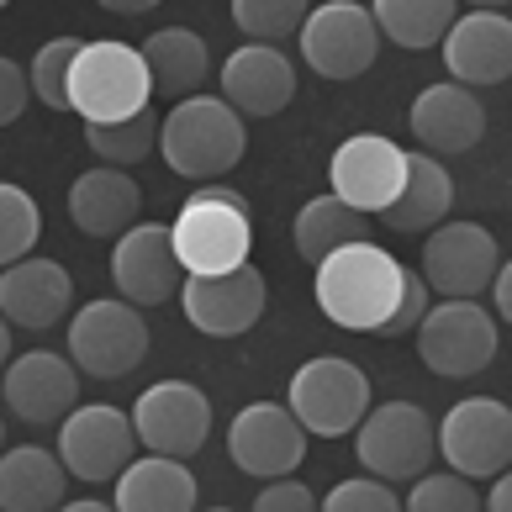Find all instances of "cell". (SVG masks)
Masks as SVG:
<instances>
[{
  "mask_svg": "<svg viewBox=\"0 0 512 512\" xmlns=\"http://www.w3.org/2000/svg\"><path fill=\"white\" fill-rule=\"evenodd\" d=\"M312 296H317V312L338 322V328L386 333V322L407 296V264L370 238L344 243L312 270Z\"/></svg>",
  "mask_w": 512,
  "mask_h": 512,
  "instance_id": "cell-1",
  "label": "cell"
},
{
  "mask_svg": "<svg viewBox=\"0 0 512 512\" xmlns=\"http://www.w3.org/2000/svg\"><path fill=\"white\" fill-rule=\"evenodd\" d=\"M159 154L191 185H212L227 169H238V159L249 154V127L243 111L227 96H185L164 111L159 132Z\"/></svg>",
  "mask_w": 512,
  "mask_h": 512,
  "instance_id": "cell-2",
  "label": "cell"
},
{
  "mask_svg": "<svg viewBox=\"0 0 512 512\" xmlns=\"http://www.w3.org/2000/svg\"><path fill=\"white\" fill-rule=\"evenodd\" d=\"M175 249H180L185 275H222V270L249 264L254 254L249 201L222 180L196 185L175 217Z\"/></svg>",
  "mask_w": 512,
  "mask_h": 512,
  "instance_id": "cell-3",
  "label": "cell"
},
{
  "mask_svg": "<svg viewBox=\"0 0 512 512\" xmlns=\"http://www.w3.org/2000/svg\"><path fill=\"white\" fill-rule=\"evenodd\" d=\"M154 69H148L143 48L122 43V37H96L80 48L74 59V80H69V106L85 122H122L138 117L154 101Z\"/></svg>",
  "mask_w": 512,
  "mask_h": 512,
  "instance_id": "cell-4",
  "label": "cell"
},
{
  "mask_svg": "<svg viewBox=\"0 0 512 512\" xmlns=\"http://www.w3.org/2000/svg\"><path fill=\"white\" fill-rule=\"evenodd\" d=\"M412 344L439 381H470L497 359V312H486L476 296H444L417 322Z\"/></svg>",
  "mask_w": 512,
  "mask_h": 512,
  "instance_id": "cell-5",
  "label": "cell"
},
{
  "mask_svg": "<svg viewBox=\"0 0 512 512\" xmlns=\"http://www.w3.org/2000/svg\"><path fill=\"white\" fill-rule=\"evenodd\" d=\"M381 43H386L381 22L359 0H322V6H312L307 27L296 37L301 64L317 80H333V85H349L359 74H370L375 59H381Z\"/></svg>",
  "mask_w": 512,
  "mask_h": 512,
  "instance_id": "cell-6",
  "label": "cell"
},
{
  "mask_svg": "<svg viewBox=\"0 0 512 512\" xmlns=\"http://www.w3.org/2000/svg\"><path fill=\"white\" fill-rule=\"evenodd\" d=\"M354 454L370 476L391 486H412L439 460V423L417 402H381L354 428Z\"/></svg>",
  "mask_w": 512,
  "mask_h": 512,
  "instance_id": "cell-7",
  "label": "cell"
},
{
  "mask_svg": "<svg viewBox=\"0 0 512 512\" xmlns=\"http://www.w3.org/2000/svg\"><path fill=\"white\" fill-rule=\"evenodd\" d=\"M148 322L143 307L127 296H101L85 301L80 312L69 317V359L96 381H122L148 359Z\"/></svg>",
  "mask_w": 512,
  "mask_h": 512,
  "instance_id": "cell-8",
  "label": "cell"
},
{
  "mask_svg": "<svg viewBox=\"0 0 512 512\" xmlns=\"http://www.w3.org/2000/svg\"><path fill=\"white\" fill-rule=\"evenodd\" d=\"M286 402L312 439H349L370 412V375L344 354H317L291 375Z\"/></svg>",
  "mask_w": 512,
  "mask_h": 512,
  "instance_id": "cell-9",
  "label": "cell"
},
{
  "mask_svg": "<svg viewBox=\"0 0 512 512\" xmlns=\"http://www.w3.org/2000/svg\"><path fill=\"white\" fill-rule=\"evenodd\" d=\"M138 423L132 412L111 402H85L59 423V454L74 481L85 486H117V476L138 460Z\"/></svg>",
  "mask_w": 512,
  "mask_h": 512,
  "instance_id": "cell-10",
  "label": "cell"
},
{
  "mask_svg": "<svg viewBox=\"0 0 512 512\" xmlns=\"http://www.w3.org/2000/svg\"><path fill=\"white\" fill-rule=\"evenodd\" d=\"M439 460L470 481H497L512 465V407L497 396H465L439 417Z\"/></svg>",
  "mask_w": 512,
  "mask_h": 512,
  "instance_id": "cell-11",
  "label": "cell"
},
{
  "mask_svg": "<svg viewBox=\"0 0 512 512\" xmlns=\"http://www.w3.org/2000/svg\"><path fill=\"white\" fill-rule=\"evenodd\" d=\"M307 439L312 433L291 412V402H249L227 423V454L254 481L296 476V465L307 460Z\"/></svg>",
  "mask_w": 512,
  "mask_h": 512,
  "instance_id": "cell-12",
  "label": "cell"
},
{
  "mask_svg": "<svg viewBox=\"0 0 512 512\" xmlns=\"http://www.w3.org/2000/svg\"><path fill=\"white\" fill-rule=\"evenodd\" d=\"M417 270L433 286V296H486L502 270V249L481 222L449 217L428 233L423 254H417Z\"/></svg>",
  "mask_w": 512,
  "mask_h": 512,
  "instance_id": "cell-13",
  "label": "cell"
},
{
  "mask_svg": "<svg viewBox=\"0 0 512 512\" xmlns=\"http://www.w3.org/2000/svg\"><path fill=\"white\" fill-rule=\"evenodd\" d=\"M111 286L138 307H164L185 286V264L175 249V222H138L111 249Z\"/></svg>",
  "mask_w": 512,
  "mask_h": 512,
  "instance_id": "cell-14",
  "label": "cell"
},
{
  "mask_svg": "<svg viewBox=\"0 0 512 512\" xmlns=\"http://www.w3.org/2000/svg\"><path fill=\"white\" fill-rule=\"evenodd\" d=\"M264 307H270V286L254 264L222 275H185L180 286V312L206 338H243L264 317Z\"/></svg>",
  "mask_w": 512,
  "mask_h": 512,
  "instance_id": "cell-15",
  "label": "cell"
},
{
  "mask_svg": "<svg viewBox=\"0 0 512 512\" xmlns=\"http://www.w3.org/2000/svg\"><path fill=\"white\" fill-rule=\"evenodd\" d=\"M407 159H412L407 148L381 138V132H354V138H344L333 148L328 185H333V196H344L349 206L381 217L407 185Z\"/></svg>",
  "mask_w": 512,
  "mask_h": 512,
  "instance_id": "cell-16",
  "label": "cell"
},
{
  "mask_svg": "<svg viewBox=\"0 0 512 512\" xmlns=\"http://www.w3.org/2000/svg\"><path fill=\"white\" fill-rule=\"evenodd\" d=\"M132 423H138L143 449L191 460V454H201V444L212 439V402H206V391L191 386V381H159L132 402Z\"/></svg>",
  "mask_w": 512,
  "mask_h": 512,
  "instance_id": "cell-17",
  "label": "cell"
},
{
  "mask_svg": "<svg viewBox=\"0 0 512 512\" xmlns=\"http://www.w3.org/2000/svg\"><path fill=\"white\" fill-rule=\"evenodd\" d=\"M80 365L69 354L32 349L6 365V412L27 428H53L80 407Z\"/></svg>",
  "mask_w": 512,
  "mask_h": 512,
  "instance_id": "cell-18",
  "label": "cell"
},
{
  "mask_svg": "<svg viewBox=\"0 0 512 512\" xmlns=\"http://www.w3.org/2000/svg\"><path fill=\"white\" fill-rule=\"evenodd\" d=\"M0 312H6V328H27V333L59 328L64 317H74L69 270L59 259H43V254L6 264V275H0Z\"/></svg>",
  "mask_w": 512,
  "mask_h": 512,
  "instance_id": "cell-19",
  "label": "cell"
},
{
  "mask_svg": "<svg viewBox=\"0 0 512 512\" xmlns=\"http://www.w3.org/2000/svg\"><path fill=\"white\" fill-rule=\"evenodd\" d=\"M407 127L417 148L439 159H454V154H470L481 138H486V106L476 101V90L449 80V85H428L417 90V101L407 111Z\"/></svg>",
  "mask_w": 512,
  "mask_h": 512,
  "instance_id": "cell-20",
  "label": "cell"
},
{
  "mask_svg": "<svg viewBox=\"0 0 512 512\" xmlns=\"http://www.w3.org/2000/svg\"><path fill=\"white\" fill-rule=\"evenodd\" d=\"M444 69L460 85H502L512 80V16L507 11H460L444 37Z\"/></svg>",
  "mask_w": 512,
  "mask_h": 512,
  "instance_id": "cell-21",
  "label": "cell"
},
{
  "mask_svg": "<svg viewBox=\"0 0 512 512\" xmlns=\"http://www.w3.org/2000/svg\"><path fill=\"white\" fill-rule=\"evenodd\" d=\"M222 96L243 117H280L296 101V64L275 43H243L222 64Z\"/></svg>",
  "mask_w": 512,
  "mask_h": 512,
  "instance_id": "cell-22",
  "label": "cell"
},
{
  "mask_svg": "<svg viewBox=\"0 0 512 512\" xmlns=\"http://www.w3.org/2000/svg\"><path fill=\"white\" fill-rule=\"evenodd\" d=\"M138 212H143V191L117 164L85 169L69 185V222L85 238H122L127 227H138Z\"/></svg>",
  "mask_w": 512,
  "mask_h": 512,
  "instance_id": "cell-23",
  "label": "cell"
},
{
  "mask_svg": "<svg viewBox=\"0 0 512 512\" xmlns=\"http://www.w3.org/2000/svg\"><path fill=\"white\" fill-rule=\"evenodd\" d=\"M111 502H117V512H191L201 502V486H196L191 465H185L180 454L148 449L143 460H132L117 476Z\"/></svg>",
  "mask_w": 512,
  "mask_h": 512,
  "instance_id": "cell-24",
  "label": "cell"
},
{
  "mask_svg": "<svg viewBox=\"0 0 512 512\" xmlns=\"http://www.w3.org/2000/svg\"><path fill=\"white\" fill-rule=\"evenodd\" d=\"M69 465L64 454H53L43 444H16L0 460V507L11 512H43V507H64L69 491Z\"/></svg>",
  "mask_w": 512,
  "mask_h": 512,
  "instance_id": "cell-25",
  "label": "cell"
},
{
  "mask_svg": "<svg viewBox=\"0 0 512 512\" xmlns=\"http://www.w3.org/2000/svg\"><path fill=\"white\" fill-rule=\"evenodd\" d=\"M454 212V180L449 169L439 164V154H428V148H417V154L407 159V185L402 196H396L381 222L391 227V233H433L439 222H449Z\"/></svg>",
  "mask_w": 512,
  "mask_h": 512,
  "instance_id": "cell-26",
  "label": "cell"
},
{
  "mask_svg": "<svg viewBox=\"0 0 512 512\" xmlns=\"http://www.w3.org/2000/svg\"><path fill=\"white\" fill-rule=\"evenodd\" d=\"M143 59L154 69V90L169 106L185 96H201L206 74H212V53L191 27H159L154 37H143Z\"/></svg>",
  "mask_w": 512,
  "mask_h": 512,
  "instance_id": "cell-27",
  "label": "cell"
},
{
  "mask_svg": "<svg viewBox=\"0 0 512 512\" xmlns=\"http://www.w3.org/2000/svg\"><path fill=\"white\" fill-rule=\"evenodd\" d=\"M359 238H370V212H359V206H349L344 196H312V201H301V212L291 222V243H296V254L312 264L328 259L333 249H344V243H359Z\"/></svg>",
  "mask_w": 512,
  "mask_h": 512,
  "instance_id": "cell-28",
  "label": "cell"
},
{
  "mask_svg": "<svg viewBox=\"0 0 512 512\" xmlns=\"http://www.w3.org/2000/svg\"><path fill=\"white\" fill-rule=\"evenodd\" d=\"M370 11L386 32V43L407 53H428L460 22V0H370Z\"/></svg>",
  "mask_w": 512,
  "mask_h": 512,
  "instance_id": "cell-29",
  "label": "cell"
},
{
  "mask_svg": "<svg viewBox=\"0 0 512 512\" xmlns=\"http://www.w3.org/2000/svg\"><path fill=\"white\" fill-rule=\"evenodd\" d=\"M159 132H164V117L148 106V111L122 117V122H85V143H90V154H96L101 164L132 169V164H143L159 148Z\"/></svg>",
  "mask_w": 512,
  "mask_h": 512,
  "instance_id": "cell-30",
  "label": "cell"
},
{
  "mask_svg": "<svg viewBox=\"0 0 512 512\" xmlns=\"http://www.w3.org/2000/svg\"><path fill=\"white\" fill-rule=\"evenodd\" d=\"M312 16V0H233V22L243 37L254 43H286V37H301Z\"/></svg>",
  "mask_w": 512,
  "mask_h": 512,
  "instance_id": "cell-31",
  "label": "cell"
},
{
  "mask_svg": "<svg viewBox=\"0 0 512 512\" xmlns=\"http://www.w3.org/2000/svg\"><path fill=\"white\" fill-rule=\"evenodd\" d=\"M85 37H53V43L37 48L32 69V96L43 101L48 111H74L69 106V80H74V59H80Z\"/></svg>",
  "mask_w": 512,
  "mask_h": 512,
  "instance_id": "cell-32",
  "label": "cell"
},
{
  "mask_svg": "<svg viewBox=\"0 0 512 512\" xmlns=\"http://www.w3.org/2000/svg\"><path fill=\"white\" fill-rule=\"evenodd\" d=\"M481 481L460 476V470H428L407 486V512H476L486 497L476 491Z\"/></svg>",
  "mask_w": 512,
  "mask_h": 512,
  "instance_id": "cell-33",
  "label": "cell"
},
{
  "mask_svg": "<svg viewBox=\"0 0 512 512\" xmlns=\"http://www.w3.org/2000/svg\"><path fill=\"white\" fill-rule=\"evenodd\" d=\"M37 233H43V212L22 185H0V259L16 264L37 249Z\"/></svg>",
  "mask_w": 512,
  "mask_h": 512,
  "instance_id": "cell-34",
  "label": "cell"
},
{
  "mask_svg": "<svg viewBox=\"0 0 512 512\" xmlns=\"http://www.w3.org/2000/svg\"><path fill=\"white\" fill-rule=\"evenodd\" d=\"M396 507H407L402 497H396V486L381 481V476H349V481H338L328 497H322V512H396Z\"/></svg>",
  "mask_w": 512,
  "mask_h": 512,
  "instance_id": "cell-35",
  "label": "cell"
},
{
  "mask_svg": "<svg viewBox=\"0 0 512 512\" xmlns=\"http://www.w3.org/2000/svg\"><path fill=\"white\" fill-rule=\"evenodd\" d=\"M27 101H37V96H32V69L16 64L11 53H6V59H0V122L11 127V122L27 111Z\"/></svg>",
  "mask_w": 512,
  "mask_h": 512,
  "instance_id": "cell-36",
  "label": "cell"
},
{
  "mask_svg": "<svg viewBox=\"0 0 512 512\" xmlns=\"http://www.w3.org/2000/svg\"><path fill=\"white\" fill-rule=\"evenodd\" d=\"M259 512H307L317 507L312 486L296 481V476H275V481H259V497H254Z\"/></svg>",
  "mask_w": 512,
  "mask_h": 512,
  "instance_id": "cell-37",
  "label": "cell"
},
{
  "mask_svg": "<svg viewBox=\"0 0 512 512\" xmlns=\"http://www.w3.org/2000/svg\"><path fill=\"white\" fill-rule=\"evenodd\" d=\"M428 307H433V286L423 280V270H407V296H402V307H396V317L386 322V333L391 338L417 333V322L428 317Z\"/></svg>",
  "mask_w": 512,
  "mask_h": 512,
  "instance_id": "cell-38",
  "label": "cell"
},
{
  "mask_svg": "<svg viewBox=\"0 0 512 512\" xmlns=\"http://www.w3.org/2000/svg\"><path fill=\"white\" fill-rule=\"evenodd\" d=\"M491 307H497V317L512 328V259H502L497 280H491Z\"/></svg>",
  "mask_w": 512,
  "mask_h": 512,
  "instance_id": "cell-39",
  "label": "cell"
},
{
  "mask_svg": "<svg viewBox=\"0 0 512 512\" xmlns=\"http://www.w3.org/2000/svg\"><path fill=\"white\" fill-rule=\"evenodd\" d=\"M486 507H491V512H512V465L502 470L497 481H491V491H486Z\"/></svg>",
  "mask_w": 512,
  "mask_h": 512,
  "instance_id": "cell-40",
  "label": "cell"
},
{
  "mask_svg": "<svg viewBox=\"0 0 512 512\" xmlns=\"http://www.w3.org/2000/svg\"><path fill=\"white\" fill-rule=\"evenodd\" d=\"M101 11H111V16H148L154 6H164V0H96Z\"/></svg>",
  "mask_w": 512,
  "mask_h": 512,
  "instance_id": "cell-41",
  "label": "cell"
},
{
  "mask_svg": "<svg viewBox=\"0 0 512 512\" xmlns=\"http://www.w3.org/2000/svg\"><path fill=\"white\" fill-rule=\"evenodd\" d=\"M64 512H117V502H101V497H80V502H64Z\"/></svg>",
  "mask_w": 512,
  "mask_h": 512,
  "instance_id": "cell-42",
  "label": "cell"
},
{
  "mask_svg": "<svg viewBox=\"0 0 512 512\" xmlns=\"http://www.w3.org/2000/svg\"><path fill=\"white\" fill-rule=\"evenodd\" d=\"M470 6H481V11H502V6H512V0H470Z\"/></svg>",
  "mask_w": 512,
  "mask_h": 512,
  "instance_id": "cell-43",
  "label": "cell"
},
{
  "mask_svg": "<svg viewBox=\"0 0 512 512\" xmlns=\"http://www.w3.org/2000/svg\"><path fill=\"white\" fill-rule=\"evenodd\" d=\"M6 6H11V0H6Z\"/></svg>",
  "mask_w": 512,
  "mask_h": 512,
  "instance_id": "cell-44",
  "label": "cell"
}]
</instances>
